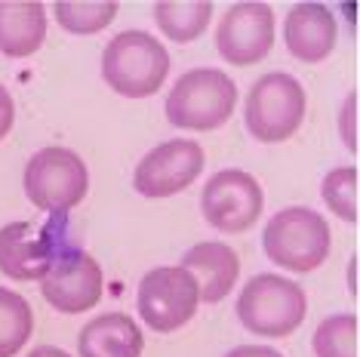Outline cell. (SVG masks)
<instances>
[{"mask_svg": "<svg viewBox=\"0 0 360 357\" xmlns=\"http://www.w3.org/2000/svg\"><path fill=\"white\" fill-rule=\"evenodd\" d=\"M28 357H68V354H65L62 348H53V345H37Z\"/></svg>", "mask_w": 360, "mask_h": 357, "instance_id": "25", "label": "cell"}, {"mask_svg": "<svg viewBox=\"0 0 360 357\" xmlns=\"http://www.w3.org/2000/svg\"><path fill=\"white\" fill-rule=\"evenodd\" d=\"M225 357H283V354L274 351V348H265V345H240V348H234V351H228Z\"/></svg>", "mask_w": 360, "mask_h": 357, "instance_id": "23", "label": "cell"}, {"mask_svg": "<svg viewBox=\"0 0 360 357\" xmlns=\"http://www.w3.org/2000/svg\"><path fill=\"white\" fill-rule=\"evenodd\" d=\"M323 204L345 222H357V167H339L323 178Z\"/></svg>", "mask_w": 360, "mask_h": 357, "instance_id": "21", "label": "cell"}, {"mask_svg": "<svg viewBox=\"0 0 360 357\" xmlns=\"http://www.w3.org/2000/svg\"><path fill=\"white\" fill-rule=\"evenodd\" d=\"M330 225L308 207H290L271 216L262 234V249L274 265L292 274H308L330 256Z\"/></svg>", "mask_w": 360, "mask_h": 357, "instance_id": "3", "label": "cell"}, {"mask_svg": "<svg viewBox=\"0 0 360 357\" xmlns=\"http://www.w3.org/2000/svg\"><path fill=\"white\" fill-rule=\"evenodd\" d=\"M89 191L86 164L68 148H44L25 167V194L44 213L62 216L75 209Z\"/></svg>", "mask_w": 360, "mask_h": 357, "instance_id": "6", "label": "cell"}, {"mask_svg": "<svg viewBox=\"0 0 360 357\" xmlns=\"http://www.w3.org/2000/svg\"><path fill=\"white\" fill-rule=\"evenodd\" d=\"M308 299L299 283L281 274H256L237 299V320L252 336L283 339L305 320Z\"/></svg>", "mask_w": 360, "mask_h": 357, "instance_id": "4", "label": "cell"}, {"mask_svg": "<svg viewBox=\"0 0 360 357\" xmlns=\"http://www.w3.org/2000/svg\"><path fill=\"white\" fill-rule=\"evenodd\" d=\"M237 108V86L225 71L216 68H191L176 80L167 96V120L176 129L210 133L222 126Z\"/></svg>", "mask_w": 360, "mask_h": 357, "instance_id": "2", "label": "cell"}, {"mask_svg": "<svg viewBox=\"0 0 360 357\" xmlns=\"http://www.w3.org/2000/svg\"><path fill=\"white\" fill-rule=\"evenodd\" d=\"M56 22L68 31V34H96V31H105L117 15V4L114 0H86V4H77V0H59L53 6Z\"/></svg>", "mask_w": 360, "mask_h": 357, "instance_id": "19", "label": "cell"}, {"mask_svg": "<svg viewBox=\"0 0 360 357\" xmlns=\"http://www.w3.org/2000/svg\"><path fill=\"white\" fill-rule=\"evenodd\" d=\"M283 40L296 62H305V65L323 62L335 50V40H339L335 15L323 4H296L286 13Z\"/></svg>", "mask_w": 360, "mask_h": 357, "instance_id": "13", "label": "cell"}, {"mask_svg": "<svg viewBox=\"0 0 360 357\" xmlns=\"http://www.w3.org/2000/svg\"><path fill=\"white\" fill-rule=\"evenodd\" d=\"M169 53L145 31H120L102 53V77L127 99H148L167 84Z\"/></svg>", "mask_w": 360, "mask_h": 357, "instance_id": "1", "label": "cell"}, {"mask_svg": "<svg viewBox=\"0 0 360 357\" xmlns=\"http://www.w3.org/2000/svg\"><path fill=\"white\" fill-rule=\"evenodd\" d=\"M314 357H357V314H333L314 330Z\"/></svg>", "mask_w": 360, "mask_h": 357, "instance_id": "20", "label": "cell"}, {"mask_svg": "<svg viewBox=\"0 0 360 357\" xmlns=\"http://www.w3.org/2000/svg\"><path fill=\"white\" fill-rule=\"evenodd\" d=\"M212 19V4L210 0H160L154 4V22L158 28L176 44H191L207 31Z\"/></svg>", "mask_w": 360, "mask_h": 357, "instance_id": "17", "label": "cell"}, {"mask_svg": "<svg viewBox=\"0 0 360 357\" xmlns=\"http://www.w3.org/2000/svg\"><path fill=\"white\" fill-rule=\"evenodd\" d=\"M354 96H348V102H345V145L351 151L357 148V139H354Z\"/></svg>", "mask_w": 360, "mask_h": 357, "instance_id": "24", "label": "cell"}, {"mask_svg": "<svg viewBox=\"0 0 360 357\" xmlns=\"http://www.w3.org/2000/svg\"><path fill=\"white\" fill-rule=\"evenodd\" d=\"M59 256L53 228L40 231L31 222H10L0 228V271L13 280H44Z\"/></svg>", "mask_w": 360, "mask_h": 357, "instance_id": "12", "label": "cell"}, {"mask_svg": "<svg viewBox=\"0 0 360 357\" xmlns=\"http://www.w3.org/2000/svg\"><path fill=\"white\" fill-rule=\"evenodd\" d=\"M46 40V10L37 0H0V53L28 59Z\"/></svg>", "mask_w": 360, "mask_h": 357, "instance_id": "16", "label": "cell"}, {"mask_svg": "<svg viewBox=\"0 0 360 357\" xmlns=\"http://www.w3.org/2000/svg\"><path fill=\"white\" fill-rule=\"evenodd\" d=\"M34 330L31 305L13 290L0 287V357H15Z\"/></svg>", "mask_w": 360, "mask_h": 357, "instance_id": "18", "label": "cell"}, {"mask_svg": "<svg viewBox=\"0 0 360 357\" xmlns=\"http://www.w3.org/2000/svg\"><path fill=\"white\" fill-rule=\"evenodd\" d=\"M203 148L191 139H169L139 160L133 185L142 197L160 200L185 191L203 173Z\"/></svg>", "mask_w": 360, "mask_h": 357, "instance_id": "10", "label": "cell"}, {"mask_svg": "<svg viewBox=\"0 0 360 357\" xmlns=\"http://www.w3.org/2000/svg\"><path fill=\"white\" fill-rule=\"evenodd\" d=\"M265 207L262 185L243 169H222L203 185V219L222 234H243L259 222Z\"/></svg>", "mask_w": 360, "mask_h": 357, "instance_id": "8", "label": "cell"}, {"mask_svg": "<svg viewBox=\"0 0 360 357\" xmlns=\"http://www.w3.org/2000/svg\"><path fill=\"white\" fill-rule=\"evenodd\" d=\"M243 117H247V129L252 139L265 145L286 142L305 117V89L296 77L283 74V71L262 74L250 86Z\"/></svg>", "mask_w": 360, "mask_h": 357, "instance_id": "5", "label": "cell"}, {"mask_svg": "<svg viewBox=\"0 0 360 357\" xmlns=\"http://www.w3.org/2000/svg\"><path fill=\"white\" fill-rule=\"evenodd\" d=\"M182 268L198 280V293L207 305L222 302L240 278V259L228 243L219 240L194 243L182 259Z\"/></svg>", "mask_w": 360, "mask_h": 357, "instance_id": "14", "label": "cell"}, {"mask_svg": "<svg viewBox=\"0 0 360 357\" xmlns=\"http://www.w3.org/2000/svg\"><path fill=\"white\" fill-rule=\"evenodd\" d=\"M142 348L145 336L139 323L120 311L93 318L77 336L80 357H142Z\"/></svg>", "mask_w": 360, "mask_h": 357, "instance_id": "15", "label": "cell"}, {"mask_svg": "<svg viewBox=\"0 0 360 357\" xmlns=\"http://www.w3.org/2000/svg\"><path fill=\"white\" fill-rule=\"evenodd\" d=\"M102 268L84 249H65L40 280V293L56 311L84 314L102 299Z\"/></svg>", "mask_w": 360, "mask_h": 357, "instance_id": "11", "label": "cell"}, {"mask_svg": "<svg viewBox=\"0 0 360 357\" xmlns=\"http://www.w3.org/2000/svg\"><path fill=\"white\" fill-rule=\"evenodd\" d=\"M274 46V10L268 4H231L216 25V50L225 62L247 68L262 62Z\"/></svg>", "mask_w": 360, "mask_h": 357, "instance_id": "9", "label": "cell"}, {"mask_svg": "<svg viewBox=\"0 0 360 357\" xmlns=\"http://www.w3.org/2000/svg\"><path fill=\"white\" fill-rule=\"evenodd\" d=\"M13 124H15V102H13L10 89L0 84V139H6V136H10Z\"/></svg>", "mask_w": 360, "mask_h": 357, "instance_id": "22", "label": "cell"}, {"mask_svg": "<svg viewBox=\"0 0 360 357\" xmlns=\"http://www.w3.org/2000/svg\"><path fill=\"white\" fill-rule=\"evenodd\" d=\"M198 280L182 265L151 268L139 283L136 305L154 332H176L198 314Z\"/></svg>", "mask_w": 360, "mask_h": 357, "instance_id": "7", "label": "cell"}]
</instances>
